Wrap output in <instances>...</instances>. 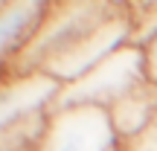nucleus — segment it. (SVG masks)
<instances>
[{
  "mask_svg": "<svg viewBox=\"0 0 157 151\" xmlns=\"http://www.w3.org/2000/svg\"><path fill=\"white\" fill-rule=\"evenodd\" d=\"M125 9V3H93V0H70V3H50L44 23L32 44L17 55L12 64V76H32L41 73L50 61L67 55L87 35L105 26L113 15Z\"/></svg>",
  "mask_w": 157,
  "mask_h": 151,
  "instance_id": "f257e3e1",
  "label": "nucleus"
},
{
  "mask_svg": "<svg viewBox=\"0 0 157 151\" xmlns=\"http://www.w3.org/2000/svg\"><path fill=\"white\" fill-rule=\"evenodd\" d=\"M143 81H148L143 47L128 44L122 50L111 52L102 64H96L82 78L61 84L52 105L47 108V113L67 111V108H105V111H111L119 99H125Z\"/></svg>",
  "mask_w": 157,
  "mask_h": 151,
  "instance_id": "f03ea898",
  "label": "nucleus"
},
{
  "mask_svg": "<svg viewBox=\"0 0 157 151\" xmlns=\"http://www.w3.org/2000/svg\"><path fill=\"white\" fill-rule=\"evenodd\" d=\"M119 145L105 108H67L47 113L32 151H119Z\"/></svg>",
  "mask_w": 157,
  "mask_h": 151,
  "instance_id": "7ed1b4c3",
  "label": "nucleus"
},
{
  "mask_svg": "<svg viewBox=\"0 0 157 151\" xmlns=\"http://www.w3.org/2000/svg\"><path fill=\"white\" fill-rule=\"evenodd\" d=\"M47 12H50V3L44 0L0 3V67H12L17 55L32 44Z\"/></svg>",
  "mask_w": 157,
  "mask_h": 151,
  "instance_id": "20e7f679",
  "label": "nucleus"
},
{
  "mask_svg": "<svg viewBox=\"0 0 157 151\" xmlns=\"http://www.w3.org/2000/svg\"><path fill=\"white\" fill-rule=\"evenodd\" d=\"M108 113H111V122H113L119 142H128L134 137H140L157 113V87L151 81H143L125 99H119Z\"/></svg>",
  "mask_w": 157,
  "mask_h": 151,
  "instance_id": "39448f33",
  "label": "nucleus"
},
{
  "mask_svg": "<svg viewBox=\"0 0 157 151\" xmlns=\"http://www.w3.org/2000/svg\"><path fill=\"white\" fill-rule=\"evenodd\" d=\"M119 151H157V113H154L151 122L146 125V131L140 137H134V140L122 142Z\"/></svg>",
  "mask_w": 157,
  "mask_h": 151,
  "instance_id": "423d86ee",
  "label": "nucleus"
},
{
  "mask_svg": "<svg viewBox=\"0 0 157 151\" xmlns=\"http://www.w3.org/2000/svg\"><path fill=\"white\" fill-rule=\"evenodd\" d=\"M143 58H146V78L157 87V35L143 44Z\"/></svg>",
  "mask_w": 157,
  "mask_h": 151,
  "instance_id": "0eeeda50",
  "label": "nucleus"
}]
</instances>
